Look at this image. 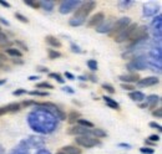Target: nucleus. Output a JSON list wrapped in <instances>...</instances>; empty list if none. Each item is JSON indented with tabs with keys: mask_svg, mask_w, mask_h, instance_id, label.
<instances>
[{
	"mask_svg": "<svg viewBox=\"0 0 162 154\" xmlns=\"http://www.w3.org/2000/svg\"><path fill=\"white\" fill-rule=\"evenodd\" d=\"M26 93V90H23V88H20V90H16L13 92V95L14 96H21V95H25Z\"/></svg>",
	"mask_w": 162,
	"mask_h": 154,
	"instance_id": "f704fd0d",
	"label": "nucleus"
},
{
	"mask_svg": "<svg viewBox=\"0 0 162 154\" xmlns=\"http://www.w3.org/2000/svg\"><path fill=\"white\" fill-rule=\"evenodd\" d=\"M148 37V33H147V27L146 26H137L134 31H132V34L130 35V37L127 39L131 44H135V42H137V41H140V40H145V39H147Z\"/></svg>",
	"mask_w": 162,
	"mask_h": 154,
	"instance_id": "f257e3e1",
	"label": "nucleus"
},
{
	"mask_svg": "<svg viewBox=\"0 0 162 154\" xmlns=\"http://www.w3.org/2000/svg\"><path fill=\"white\" fill-rule=\"evenodd\" d=\"M90 134H92L94 137L96 138H105L107 137V133L104 130V129H101V128H92V129H90Z\"/></svg>",
	"mask_w": 162,
	"mask_h": 154,
	"instance_id": "dca6fc26",
	"label": "nucleus"
},
{
	"mask_svg": "<svg viewBox=\"0 0 162 154\" xmlns=\"http://www.w3.org/2000/svg\"><path fill=\"white\" fill-rule=\"evenodd\" d=\"M5 52H6V55H9V56H11V57H19V58H21L23 57V54H21V51L20 50H18V49H15V47H9V49H5Z\"/></svg>",
	"mask_w": 162,
	"mask_h": 154,
	"instance_id": "2eb2a0df",
	"label": "nucleus"
},
{
	"mask_svg": "<svg viewBox=\"0 0 162 154\" xmlns=\"http://www.w3.org/2000/svg\"><path fill=\"white\" fill-rule=\"evenodd\" d=\"M120 147H126V148H130V144H125V143H121V144H118Z\"/></svg>",
	"mask_w": 162,
	"mask_h": 154,
	"instance_id": "c03bdc74",
	"label": "nucleus"
},
{
	"mask_svg": "<svg viewBox=\"0 0 162 154\" xmlns=\"http://www.w3.org/2000/svg\"><path fill=\"white\" fill-rule=\"evenodd\" d=\"M49 77H50V78H54V80H56V81L59 82V83H64V82H65V80L61 77V75H60V74L50 72V74H49Z\"/></svg>",
	"mask_w": 162,
	"mask_h": 154,
	"instance_id": "4be33fe9",
	"label": "nucleus"
},
{
	"mask_svg": "<svg viewBox=\"0 0 162 154\" xmlns=\"http://www.w3.org/2000/svg\"><path fill=\"white\" fill-rule=\"evenodd\" d=\"M137 26H138L137 24L131 23V24H130L126 29H124L120 34H117V35L115 36V39H114V40L116 41V42H124V41H126V40L130 37V35L132 34V31H134V30H135Z\"/></svg>",
	"mask_w": 162,
	"mask_h": 154,
	"instance_id": "39448f33",
	"label": "nucleus"
},
{
	"mask_svg": "<svg viewBox=\"0 0 162 154\" xmlns=\"http://www.w3.org/2000/svg\"><path fill=\"white\" fill-rule=\"evenodd\" d=\"M5 82H6V80H0V86H3Z\"/></svg>",
	"mask_w": 162,
	"mask_h": 154,
	"instance_id": "49530a36",
	"label": "nucleus"
},
{
	"mask_svg": "<svg viewBox=\"0 0 162 154\" xmlns=\"http://www.w3.org/2000/svg\"><path fill=\"white\" fill-rule=\"evenodd\" d=\"M140 152L144 153V154H154L155 150L152 148H148V147H144V148H140Z\"/></svg>",
	"mask_w": 162,
	"mask_h": 154,
	"instance_id": "2f4dec72",
	"label": "nucleus"
},
{
	"mask_svg": "<svg viewBox=\"0 0 162 154\" xmlns=\"http://www.w3.org/2000/svg\"><path fill=\"white\" fill-rule=\"evenodd\" d=\"M130 98L135 102H142L146 97L141 91H132V92H130Z\"/></svg>",
	"mask_w": 162,
	"mask_h": 154,
	"instance_id": "4468645a",
	"label": "nucleus"
},
{
	"mask_svg": "<svg viewBox=\"0 0 162 154\" xmlns=\"http://www.w3.org/2000/svg\"><path fill=\"white\" fill-rule=\"evenodd\" d=\"M87 66H89V68L91 71H97V67H99L96 60H89L87 61Z\"/></svg>",
	"mask_w": 162,
	"mask_h": 154,
	"instance_id": "b1692460",
	"label": "nucleus"
},
{
	"mask_svg": "<svg viewBox=\"0 0 162 154\" xmlns=\"http://www.w3.org/2000/svg\"><path fill=\"white\" fill-rule=\"evenodd\" d=\"M36 88H47V90H53L54 86L51 83H49V82H40V83L36 85Z\"/></svg>",
	"mask_w": 162,
	"mask_h": 154,
	"instance_id": "393cba45",
	"label": "nucleus"
},
{
	"mask_svg": "<svg viewBox=\"0 0 162 154\" xmlns=\"http://www.w3.org/2000/svg\"><path fill=\"white\" fill-rule=\"evenodd\" d=\"M65 77H67L69 80H75V76L73 74H70V72H65Z\"/></svg>",
	"mask_w": 162,
	"mask_h": 154,
	"instance_id": "ea45409f",
	"label": "nucleus"
},
{
	"mask_svg": "<svg viewBox=\"0 0 162 154\" xmlns=\"http://www.w3.org/2000/svg\"><path fill=\"white\" fill-rule=\"evenodd\" d=\"M29 80L30 81H36V80H39V76H30Z\"/></svg>",
	"mask_w": 162,
	"mask_h": 154,
	"instance_id": "79ce46f5",
	"label": "nucleus"
},
{
	"mask_svg": "<svg viewBox=\"0 0 162 154\" xmlns=\"http://www.w3.org/2000/svg\"><path fill=\"white\" fill-rule=\"evenodd\" d=\"M56 154H65V153H64V152H61V150H60V152H57Z\"/></svg>",
	"mask_w": 162,
	"mask_h": 154,
	"instance_id": "09e8293b",
	"label": "nucleus"
},
{
	"mask_svg": "<svg viewBox=\"0 0 162 154\" xmlns=\"http://www.w3.org/2000/svg\"><path fill=\"white\" fill-rule=\"evenodd\" d=\"M77 124L81 126V127H84V128H87V129L89 128H94V123L87 121V119H84V118H80L77 121Z\"/></svg>",
	"mask_w": 162,
	"mask_h": 154,
	"instance_id": "a211bd4d",
	"label": "nucleus"
},
{
	"mask_svg": "<svg viewBox=\"0 0 162 154\" xmlns=\"http://www.w3.org/2000/svg\"><path fill=\"white\" fill-rule=\"evenodd\" d=\"M37 71H39V72H49V68L40 66V67H37Z\"/></svg>",
	"mask_w": 162,
	"mask_h": 154,
	"instance_id": "58836bf2",
	"label": "nucleus"
},
{
	"mask_svg": "<svg viewBox=\"0 0 162 154\" xmlns=\"http://www.w3.org/2000/svg\"><path fill=\"white\" fill-rule=\"evenodd\" d=\"M140 107H141V108H146V107H148V106H147V103H142V105H140Z\"/></svg>",
	"mask_w": 162,
	"mask_h": 154,
	"instance_id": "a18cd8bd",
	"label": "nucleus"
},
{
	"mask_svg": "<svg viewBox=\"0 0 162 154\" xmlns=\"http://www.w3.org/2000/svg\"><path fill=\"white\" fill-rule=\"evenodd\" d=\"M6 108H8V113H16V112L21 109V106H20L19 102H13V103L8 105Z\"/></svg>",
	"mask_w": 162,
	"mask_h": 154,
	"instance_id": "f3484780",
	"label": "nucleus"
},
{
	"mask_svg": "<svg viewBox=\"0 0 162 154\" xmlns=\"http://www.w3.org/2000/svg\"><path fill=\"white\" fill-rule=\"evenodd\" d=\"M160 82V78L158 77H155V76H151V77H145V78H140L137 85L140 87H151V86H155Z\"/></svg>",
	"mask_w": 162,
	"mask_h": 154,
	"instance_id": "6e6552de",
	"label": "nucleus"
},
{
	"mask_svg": "<svg viewBox=\"0 0 162 154\" xmlns=\"http://www.w3.org/2000/svg\"><path fill=\"white\" fill-rule=\"evenodd\" d=\"M6 62H8V58H6V56H5L4 54L0 52V68L8 70V68H9V66L6 65Z\"/></svg>",
	"mask_w": 162,
	"mask_h": 154,
	"instance_id": "412c9836",
	"label": "nucleus"
},
{
	"mask_svg": "<svg viewBox=\"0 0 162 154\" xmlns=\"http://www.w3.org/2000/svg\"><path fill=\"white\" fill-rule=\"evenodd\" d=\"M105 20V14L104 13H96L95 15H92L89 20H87V27H97L101 23H104Z\"/></svg>",
	"mask_w": 162,
	"mask_h": 154,
	"instance_id": "423d86ee",
	"label": "nucleus"
},
{
	"mask_svg": "<svg viewBox=\"0 0 162 154\" xmlns=\"http://www.w3.org/2000/svg\"><path fill=\"white\" fill-rule=\"evenodd\" d=\"M160 136L158 134H151L150 137H148V140H151L152 143H157V142H160Z\"/></svg>",
	"mask_w": 162,
	"mask_h": 154,
	"instance_id": "72a5a7b5",
	"label": "nucleus"
},
{
	"mask_svg": "<svg viewBox=\"0 0 162 154\" xmlns=\"http://www.w3.org/2000/svg\"><path fill=\"white\" fill-rule=\"evenodd\" d=\"M0 33H2V26H0Z\"/></svg>",
	"mask_w": 162,
	"mask_h": 154,
	"instance_id": "8fccbe9b",
	"label": "nucleus"
},
{
	"mask_svg": "<svg viewBox=\"0 0 162 154\" xmlns=\"http://www.w3.org/2000/svg\"><path fill=\"white\" fill-rule=\"evenodd\" d=\"M75 143L79 147H83V148H92L100 144V140L96 138H91L90 136H80L75 138Z\"/></svg>",
	"mask_w": 162,
	"mask_h": 154,
	"instance_id": "f03ea898",
	"label": "nucleus"
},
{
	"mask_svg": "<svg viewBox=\"0 0 162 154\" xmlns=\"http://www.w3.org/2000/svg\"><path fill=\"white\" fill-rule=\"evenodd\" d=\"M150 127L151 128H154V129H157V130H161V124H158V123L156 122H150Z\"/></svg>",
	"mask_w": 162,
	"mask_h": 154,
	"instance_id": "c9c22d12",
	"label": "nucleus"
},
{
	"mask_svg": "<svg viewBox=\"0 0 162 154\" xmlns=\"http://www.w3.org/2000/svg\"><path fill=\"white\" fill-rule=\"evenodd\" d=\"M121 81H122V83H134V82H138L140 80V76L137 74H128V75H121L118 77Z\"/></svg>",
	"mask_w": 162,
	"mask_h": 154,
	"instance_id": "1a4fd4ad",
	"label": "nucleus"
},
{
	"mask_svg": "<svg viewBox=\"0 0 162 154\" xmlns=\"http://www.w3.org/2000/svg\"><path fill=\"white\" fill-rule=\"evenodd\" d=\"M45 42L47 45H50L51 47H55V49H60V47H61V41H60L59 39H56L55 36H53V35H47L45 37Z\"/></svg>",
	"mask_w": 162,
	"mask_h": 154,
	"instance_id": "9d476101",
	"label": "nucleus"
},
{
	"mask_svg": "<svg viewBox=\"0 0 162 154\" xmlns=\"http://www.w3.org/2000/svg\"><path fill=\"white\" fill-rule=\"evenodd\" d=\"M130 24H131V19L130 17H121V19H118L117 21L112 25V27H111L110 35L115 37L117 34H120L121 31H122L124 29H126Z\"/></svg>",
	"mask_w": 162,
	"mask_h": 154,
	"instance_id": "7ed1b4c3",
	"label": "nucleus"
},
{
	"mask_svg": "<svg viewBox=\"0 0 162 154\" xmlns=\"http://www.w3.org/2000/svg\"><path fill=\"white\" fill-rule=\"evenodd\" d=\"M67 134H70V136H77V137H80V136H89L90 134V129L84 128V127L76 124V126H73V127H70L67 129Z\"/></svg>",
	"mask_w": 162,
	"mask_h": 154,
	"instance_id": "0eeeda50",
	"label": "nucleus"
},
{
	"mask_svg": "<svg viewBox=\"0 0 162 154\" xmlns=\"http://www.w3.org/2000/svg\"><path fill=\"white\" fill-rule=\"evenodd\" d=\"M31 96H39V97H46V96H49V93L47 92H44V91H31V92H29Z\"/></svg>",
	"mask_w": 162,
	"mask_h": 154,
	"instance_id": "bb28decb",
	"label": "nucleus"
},
{
	"mask_svg": "<svg viewBox=\"0 0 162 154\" xmlns=\"http://www.w3.org/2000/svg\"><path fill=\"white\" fill-rule=\"evenodd\" d=\"M121 88L125 90V91H128V92L135 91V87L132 85H130V83H121Z\"/></svg>",
	"mask_w": 162,
	"mask_h": 154,
	"instance_id": "c756f323",
	"label": "nucleus"
},
{
	"mask_svg": "<svg viewBox=\"0 0 162 154\" xmlns=\"http://www.w3.org/2000/svg\"><path fill=\"white\" fill-rule=\"evenodd\" d=\"M80 80H83V81H86L87 78H86V77H84V76H81V77H80Z\"/></svg>",
	"mask_w": 162,
	"mask_h": 154,
	"instance_id": "de8ad7c7",
	"label": "nucleus"
},
{
	"mask_svg": "<svg viewBox=\"0 0 162 154\" xmlns=\"http://www.w3.org/2000/svg\"><path fill=\"white\" fill-rule=\"evenodd\" d=\"M81 118V113L79 111H71L69 112L67 115V122L70 123V124H75V123H77V121Z\"/></svg>",
	"mask_w": 162,
	"mask_h": 154,
	"instance_id": "9b49d317",
	"label": "nucleus"
},
{
	"mask_svg": "<svg viewBox=\"0 0 162 154\" xmlns=\"http://www.w3.org/2000/svg\"><path fill=\"white\" fill-rule=\"evenodd\" d=\"M101 87H102V90H105L106 92H109V93H111V95L115 93V88H114L112 85H110V83H102V85H101Z\"/></svg>",
	"mask_w": 162,
	"mask_h": 154,
	"instance_id": "5701e85b",
	"label": "nucleus"
},
{
	"mask_svg": "<svg viewBox=\"0 0 162 154\" xmlns=\"http://www.w3.org/2000/svg\"><path fill=\"white\" fill-rule=\"evenodd\" d=\"M160 101V97L158 96H155V95H152V96H150L148 98H147V106H150V107H156V105H157V102Z\"/></svg>",
	"mask_w": 162,
	"mask_h": 154,
	"instance_id": "6ab92c4d",
	"label": "nucleus"
},
{
	"mask_svg": "<svg viewBox=\"0 0 162 154\" xmlns=\"http://www.w3.org/2000/svg\"><path fill=\"white\" fill-rule=\"evenodd\" d=\"M102 98H104V101H105V103H106L110 108L116 109V111H120V105L117 103V102H116L114 98H111V97H109V96H104Z\"/></svg>",
	"mask_w": 162,
	"mask_h": 154,
	"instance_id": "ddd939ff",
	"label": "nucleus"
},
{
	"mask_svg": "<svg viewBox=\"0 0 162 154\" xmlns=\"http://www.w3.org/2000/svg\"><path fill=\"white\" fill-rule=\"evenodd\" d=\"M47 52H49V58H50V60L60 58V57L63 56L61 52H59V51H56V50H54V49H49V50H47Z\"/></svg>",
	"mask_w": 162,
	"mask_h": 154,
	"instance_id": "aec40b11",
	"label": "nucleus"
},
{
	"mask_svg": "<svg viewBox=\"0 0 162 154\" xmlns=\"http://www.w3.org/2000/svg\"><path fill=\"white\" fill-rule=\"evenodd\" d=\"M25 3V5H29V6H31V8H34V9H39L40 6H41V3L40 2H24Z\"/></svg>",
	"mask_w": 162,
	"mask_h": 154,
	"instance_id": "c85d7f7f",
	"label": "nucleus"
},
{
	"mask_svg": "<svg viewBox=\"0 0 162 154\" xmlns=\"http://www.w3.org/2000/svg\"><path fill=\"white\" fill-rule=\"evenodd\" d=\"M34 105H35V101H23L21 103H20V106H21V108H26V107L34 106Z\"/></svg>",
	"mask_w": 162,
	"mask_h": 154,
	"instance_id": "7c9ffc66",
	"label": "nucleus"
},
{
	"mask_svg": "<svg viewBox=\"0 0 162 154\" xmlns=\"http://www.w3.org/2000/svg\"><path fill=\"white\" fill-rule=\"evenodd\" d=\"M11 61H13V64H14V65H23V64H24V61H23L21 58H19V57L13 58Z\"/></svg>",
	"mask_w": 162,
	"mask_h": 154,
	"instance_id": "e433bc0d",
	"label": "nucleus"
},
{
	"mask_svg": "<svg viewBox=\"0 0 162 154\" xmlns=\"http://www.w3.org/2000/svg\"><path fill=\"white\" fill-rule=\"evenodd\" d=\"M15 17L19 20V21H21L24 24H29V19L26 16H24L23 14H20V13H15Z\"/></svg>",
	"mask_w": 162,
	"mask_h": 154,
	"instance_id": "cd10ccee",
	"label": "nucleus"
},
{
	"mask_svg": "<svg viewBox=\"0 0 162 154\" xmlns=\"http://www.w3.org/2000/svg\"><path fill=\"white\" fill-rule=\"evenodd\" d=\"M6 113H8V108H6V106L0 107V117L4 116V115H6Z\"/></svg>",
	"mask_w": 162,
	"mask_h": 154,
	"instance_id": "4c0bfd02",
	"label": "nucleus"
},
{
	"mask_svg": "<svg viewBox=\"0 0 162 154\" xmlns=\"http://www.w3.org/2000/svg\"><path fill=\"white\" fill-rule=\"evenodd\" d=\"M0 4H2L3 6H5V8H10V4L6 3V2H0Z\"/></svg>",
	"mask_w": 162,
	"mask_h": 154,
	"instance_id": "a19ab883",
	"label": "nucleus"
},
{
	"mask_svg": "<svg viewBox=\"0 0 162 154\" xmlns=\"http://www.w3.org/2000/svg\"><path fill=\"white\" fill-rule=\"evenodd\" d=\"M15 45H16V49H18V50H19V49H21L23 51H26V52L29 51L28 46L23 42V41H20V40H15Z\"/></svg>",
	"mask_w": 162,
	"mask_h": 154,
	"instance_id": "a878e982",
	"label": "nucleus"
},
{
	"mask_svg": "<svg viewBox=\"0 0 162 154\" xmlns=\"http://www.w3.org/2000/svg\"><path fill=\"white\" fill-rule=\"evenodd\" d=\"M145 143H146V144H148V146H155L156 144V143H152V142H151V140H145Z\"/></svg>",
	"mask_w": 162,
	"mask_h": 154,
	"instance_id": "37998d69",
	"label": "nucleus"
},
{
	"mask_svg": "<svg viewBox=\"0 0 162 154\" xmlns=\"http://www.w3.org/2000/svg\"><path fill=\"white\" fill-rule=\"evenodd\" d=\"M61 152H64L65 154H81V153H83L81 148H79L76 146H66V147H63L61 148Z\"/></svg>",
	"mask_w": 162,
	"mask_h": 154,
	"instance_id": "f8f14e48",
	"label": "nucleus"
},
{
	"mask_svg": "<svg viewBox=\"0 0 162 154\" xmlns=\"http://www.w3.org/2000/svg\"><path fill=\"white\" fill-rule=\"evenodd\" d=\"M95 6H96V3H95V2L84 3L80 8H77V10L75 11V14H74L75 19H76V17H83V19H85V17L95 9Z\"/></svg>",
	"mask_w": 162,
	"mask_h": 154,
	"instance_id": "20e7f679",
	"label": "nucleus"
},
{
	"mask_svg": "<svg viewBox=\"0 0 162 154\" xmlns=\"http://www.w3.org/2000/svg\"><path fill=\"white\" fill-rule=\"evenodd\" d=\"M152 116L156 117V118H161L162 117V109L161 108H156L152 111Z\"/></svg>",
	"mask_w": 162,
	"mask_h": 154,
	"instance_id": "473e14b6",
	"label": "nucleus"
}]
</instances>
